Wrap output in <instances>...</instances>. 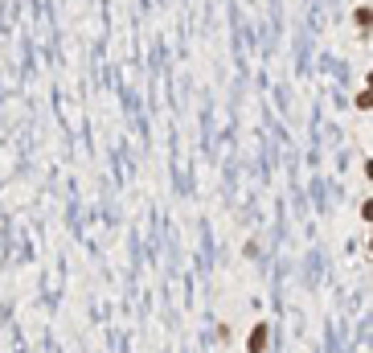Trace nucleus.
<instances>
[{"mask_svg":"<svg viewBox=\"0 0 373 353\" xmlns=\"http://www.w3.org/2000/svg\"><path fill=\"white\" fill-rule=\"evenodd\" d=\"M267 337H271V324H267V320H259V324L250 329V341H246V353H267V345H271Z\"/></svg>","mask_w":373,"mask_h":353,"instance_id":"obj_1","label":"nucleus"},{"mask_svg":"<svg viewBox=\"0 0 373 353\" xmlns=\"http://www.w3.org/2000/svg\"><path fill=\"white\" fill-rule=\"evenodd\" d=\"M369 21H373V9H369V4H361V9H357V25H361V34L369 29Z\"/></svg>","mask_w":373,"mask_h":353,"instance_id":"obj_2","label":"nucleus"}]
</instances>
